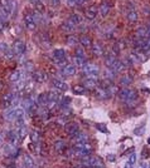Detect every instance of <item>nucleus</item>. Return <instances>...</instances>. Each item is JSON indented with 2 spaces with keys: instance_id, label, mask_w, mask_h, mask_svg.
Instances as JSON below:
<instances>
[{
  "instance_id": "1",
  "label": "nucleus",
  "mask_w": 150,
  "mask_h": 168,
  "mask_svg": "<svg viewBox=\"0 0 150 168\" xmlns=\"http://www.w3.org/2000/svg\"><path fill=\"white\" fill-rule=\"evenodd\" d=\"M119 98L126 103H131L138 99V92L130 88H123L121 90H119Z\"/></svg>"
},
{
  "instance_id": "2",
  "label": "nucleus",
  "mask_w": 150,
  "mask_h": 168,
  "mask_svg": "<svg viewBox=\"0 0 150 168\" xmlns=\"http://www.w3.org/2000/svg\"><path fill=\"white\" fill-rule=\"evenodd\" d=\"M82 70L85 74H87L90 78H97L99 77V73H100V68L94 64V63H88V64H85L82 66Z\"/></svg>"
},
{
  "instance_id": "3",
  "label": "nucleus",
  "mask_w": 150,
  "mask_h": 168,
  "mask_svg": "<svg viewBox=\"0 0 150 168\" xmlns=\"http://www.w3.org/2000/svg\"><path fill=\"white\" fill-rule=\"evenodd\" d=\"M24 24L28 30H36L37 29V21L34 18V13L32 11H25L24 13Z\"/></svg>"
},
{
  "instance_id": "4",
  "label": "nucleus",
  "mask_w": 150,
  "mask_h": 168,
  "mask_svg": "<svg viewBox=\"0 0 150 168\" xmlns=\"http://www.w3.org/2000/svg\"><path fill=\"white\" fill-rule=\"evenodd\" d=\"M126 8H128V9H126V18H128V20H129L130 23H135V21L138 20V18H139L138 10L135 9V7H134L133 3H128Z\"/></svg>"
},
{
  "instance_id": "5",
  "label": "nucleus",
  "mask_w": 150,
  "mask_h": 168,
  "mask_svg": "<svg viewBox=\"0 0 150 168\" xmlns=\"http://www.w3.org/2000/svg\"><path fill=\"white\" fill-rule=\"evenodd\" d=\"M7 141H8L9 144H13V146L18 147L22 139H20V137H19V134H18L17 130H9L7 133Z\"/></svg>"
},
{
  "instance_id": "6",
  "label": "nucleus",
  "mask_w": 150,
  "mask_h": 168,
  "mask_svg": "<svg viewBox=\"0 0 150 168\" xmlns=\"http://www.w3.org/2000/svg\"><path fill=\"white\" fill-rule=\"evenodd\" d=\"M15 102V94L14 93H7L3 95V99H2V104H3V108H9L14 104Z\"/></svg>"
},
{
  "instance_id": "7",
  "label": "nucleus",
  "mask_w": 150,
  "mask_h": 168,
  "mask_svg": "<svg viewBox=\"0 0 150 168\" xmlns=\"http://www.w3.org/2000/svg\"><path fill=\"white\" fill-rule=\"evenodd\" d=\"M99 14V8L96 5H91V7H88L85 9V16L88 19V20H92L97 16Z\"/></svg>"
},
{
  "instance_id": "8",
  "label": "nucleus",
  "mask_w": 150,
  "mask_h": 168,
  "mask_svg": "<svg viewBox=\"0 0 150 168\" xmlns=\"http://www.w3.org/2000/svg\"><path fill=\"white\" fill-rule=\"evenodd\" d=\"M65 130H66V133L68 134V136L73 137L75 134L78 132V124L75 123V122H67L66 125H65Z\"/></svg>"
},
{
  "instance_id": "9",
  "label": "nucleus",
  "mask_w": 150,
  "mask_h": 168,
  "mask_svg": "<svg viewBox=\"0 0 150 168\" xmlns=\"http://www.w3.org/2000/svg\"><path fill=\"white\" fill-rule=\"evenodd\" d=\"M13 50L15 53V55H23L24 52H25V44L23 40H15L14 44H13Z\"/></svg>"
},
{
  "instance_id": "10",
  "label": "nucleus",
  "mask_w": 150,
  "mask_h": 168,
  "mask_svg": "<svg viewBox=\"0 0 150 168\" xmlns=\"http://www.w3.org/2000/svg\"><path fill=\"white\" fill-rule=\"evenodd\" d=\"M33 79H34V82L36 83H44V82H47L48 80V74L47 73H44V72H34L33 73Z\"/></svg>"
},
{
  "instance_id": "11",
  "label": "nucleus",
  "mask_w": 150,
  "mask_h": 168,
  "mask_svg": "<svg viewBox=\"0 0 150 168\" xmlns=\"http://www.w3.org/2000/svg\"><path fill=\"white\" fill-rule=\"evenodd\" d=\"M53 87L58 90V92H65V90H67L68 89V85H67V83L66 82H63V80H61V79H53Z\"/></svg>"
},
{
  "instance_id": "12",
  "label": "nucleus",
  "mask_w": 150,
  "mask_h": 168,
  "mask_svg": "<svg viewBox=\"0 0 150 168\" xmlns=\"http://www.w3.org/2000/svg\"><path fill=\"white\" fill-rule=\"evenodd\" d=\"M54 149H56V152L59 153V154L65 153V152L67 151V144H66V142L62 141V139L56 141V142H54Z\"/></svg>"
},
{
  "instance_id": "13",
  "label": "nucleus",
  "mask_w": 150,
  "mask_h": 168,
  "mask_svg": "<svg viewBox=\"0 0 150 168\" xmlns=\"http://www.w3.org/2000/svg\"><path fill=\"white\" fill-rule=\"evenodd\" d=\"M62 74L66 75V77H72L76 74V68H75V65L72 64H67L66 66H63L62 68Z\"/></svg>"
},
{
  "instance_id": "14",
  "label": "nucleus",
  "mask_w": 150,
  "mask_h": 168,
  "mask_svg": "<svg viewBox=\"0 0 150 168\" xmlns=\"http://www.w3.org/2000/svg\"><path fill=\"white\" fill-rule=\"evenodd\" d=\"M82 85H83L86 89H94V88L97 87V80H96V78H90V77H88L87 79L83 80Z\"/></svg>"
},
{
  "instance_id": "15",
  "label": "nucleus",
  "mask_w": 150,
  "mask_h": 168,
  "mask_svg": "<svg viewBox=\"0 0 150 168\" xmlns=\"http://www.w3.org/2000/svg\"><path fill=\"white\" fill-rule=\"evenodd\" d=\"M110 68L112 69V70H115L116 73H119V72H123L126 66H125V64H124V61L123 60H119V59H116L115 60V63L110 66Z\"/></svg>"
},
{
  "instance_id": "16",
  "label": "nucleus",
  "mask_w": 150,
  "mask_h": 168,
  "mask_svg": "<svg viewBox=\"0 0 150 168\" xmlns=\"http://www.w3.org/2000/svg\"><path fill=\"white\" fill-rule=\"evenodd\" d=\"M66 59V50L65 49H56L53 52V60L54 63L58 61V60H63Z\"/></svg>"
},
{
  "instance_id": "17",
  "label": "nucleus",
  "mask_w": 150,
  "mask_h": 168,
  "mask_svg": "<svg viewBox=\"0 0 150 168\" xmlns=\"http://www.w3.org/2000/svg\"><path fill=\"white\" fill-rule=\"evenodd\" d=\"M48 102H49L48 93H42V94H39V97H38V99H37V103H38L39 107H47Z\"/></svg>"
},
{
  "instance_id": "18",
  "label": "nucleus",
  "mask_w": 150,
  "mask_h": 168,
  "mask_svg": "<svg viewBox=\"0 0 150 168\" xmlns=\"http://www.w3.org/2000/svg\"><path fill=\"white\" fill-rule=\"evenodd\" d=\"M92 53L96 55V57H101V55H104V47L99 43V42H95L94 44H92Z\"/></svg>"
},
{
  "instance_id": "19",
  "label": "nucleus",
  "mask_w": 150,
  "mask_h": 168,
  "mask_svg": "<svg viewBox=\"0 0 150 168\" xmlns=\"http://www.w3.org/2000/svg\"><path fill=\"white\" fill-rule=\"evenodd\" d=\"M76 26H77V25H75V24L68 19V20H66V21L62 24V30H65L66 33H72V31L76 30Z\"/></svg>"
},
{
  "instance_id": "20",
  "label": "nucleus",
  "mask_w": 150,
  "mask_h": 168,
  "mask_svg": "<svg viewBox=\"0 0 150 168\" xmlns=\"http://www.w3.org/2000/svg\"><path fill=\"white\" fill-rule=\"evenodd\" d=\"M22 77H23V74H22V70H20V69H15V70H13V72L10 73V77H9V79H10V82H13V83H17V82H19V80L22 79Z\"/></svg>"
},
{
  "instance_id": "21",
  "label": "nucleus",
  "mask_w": 150,
  "mask_h": 168,
  "mask_svg": "<svg viewBox=\"0 0 150 168\" xmlns=\"http://www.w3.org/2000/svg\"><path fill=\"white\" fill-rule=\"evenodd\" d=\"M110 4L107 3V2H104L101 5H100V9H99V11H100V14H101V16L102 18H105V16H107V14L110 13Z\"/></svg>"
},
{
  "instance_id": "22",
  "label": "nucleus",
  "mask_w": 150,
  "mask_h": 168,
  "mask_svg": "<svg viewBox=\"0 0 150 168\" xmlns=\"http://www.w3.org/2000/svg\"><path fill=\"white\" fill-rule=\"evenodd\" d=\"M73 141L76 142V143H83V142H87L88 141V138H87V136H86V134L85 133H76L75 134V136H73Z\"/></svg>"
},
{
  "instance_id": "23",
  "label": "nucleus",
  "mask_w": 150,
  "mask_h": 168,
  "mask_svg": "<svg viewBox=\"0 0 150 168\" xmlns=\"http://www.w3.org/2000/svg\"><path fill=\"white\" fill-rule=\"evenodd\" d=\"M80 43H81L82 47H85V48L92 47V40H91V38L87 37V35H82V37L80 38Z\"/></svg>"
},
{
  "instance_id": "24",
  "label": "nucleus",
  "mask_w": 150,
  "mask_h": 168,
  "mask_svg": "<svg viewBox=\"0 0 150 168\" xmlns=\"http://www.w3.org/2000/svg\"><path fill=\"white\" fill-rule=\"evenodd\" d=\"M70 103H71V98L70 97H63L61 99V102H59V108L61 109H68Z\"/></svg>"
},
{
  "instance_id": "25",
  "label": "nucleus",
  "mask_w": 150,
  "mask_h": 168,
  "mask_svg": "<svg viewBox=\"0 0 150 168\" xmlns=\"http://www.w3.org/2000/svg\"><path fill=\"white\" fill-rule=\"evenodd\" d=\"M31 139H32V142L36 143V144H38V143L41 142V133H39V130H37V129L32 130V133H31Z\"/></svg>"
},
{
  "instance_id": "26",
  "label": "nucleus",
  "mask_w": 150,
  "mask_h": 168,
  "mask_svg": "<svg viewBox=\"0 0 150 168\" xmlns=\"http://www.w3.org/2000/svg\"><path fill=\"white\" fill-rule=\"evenodd\" d=\"M72 90H73V93H75V94L80 95V94H85L87 89H86L82 84H75V85L72 87Z\"/></svg>"
},
{
  "instance_id": "27",
  "label": "nucleus",
  "mask_w": 150,
  "mask_h": 168,
  "mask_svg": "<svg viewBox=\"0 0 150 168\" xmlns=\"http://www.w3.org/2000/svg\"><path fill=\"white\" fill-rule=\"evenodd\" d=\"M96 97L97 98H100V99H107L109 97H111L109 93H107V90L106 89H104V88H99L97 90H96Z\"/></svg>"
},
{
  "instance_id": "28",
  "label": "nucleus",
  "mask_w": 150,
  "mask_h": 168,
  "mask_svg": "<svg viewBox=\"0 0 150 168\" xmlns=\"http://www.w3.org/2000/svg\"><path fill=\"white\" fill-rule=\"evenodd\" d=\"M24 163H25L27 168H36L34 161H33V158L29 156V154H24Z\"/></svg>"
},
{
  "instance_id": "29",
  "label": "nucleus",
  "mask_w": 150,
  "mask_h": 168,
  "mask_svg": "<svg viewBox=\"0 0 150 168\" xmlns=\"http://www.w3.org/2000/svg\"><path fill=\"white\" fill-rule=\"evenodd\" d=\"M136 37H138V38H143V39H145V38L148 37V28H145V26H140V28L136 30Z\"/></svg>"
},
{
  "instance_id": "30",
  "label": "nucleus",
  "mask_w": 150,
  "mask_h": 168,
  "mask_svg": "<svg viewBox=\"0 0 150 168\" xmlns=\"http://www.w3.org/2000/svg\"><path fill=\"white\" fill-rule=\"evenodd\" d=\"M70 20H71L75 25H80V24L82 23V16H81L80 14H72V15L70 16Z\"/></svg>"
},
{
  "instance_id": "31",
  "label": "nucleus",
  "mask_w": 150,
  "mask_h": 168,
  "mask_svg": "<svg viewBox=\"0 0 150 168\" xmlns=\"http://www.w3.org/2000/svg\"><path fill=\"white\" fill-rule=\"evenodd\" d=\"M104 75H105V78H106V79H110V80H112V79L116 77V72H115V70H112L111 68H110V69L107 68V69L104 72Z\"/></svg>"
},
{
  "instance_id": "32",
  "label": "nucleus",
  "mask_w": 150,
  "mask_h": 168,
  "mask_svg": "<svg viewBox=\"0 0 150 168\" xmlns=\"http://www.w3.org/2000/svg\"><path fill=\"white\" fill-rule=\"evenodd\" d=\"M14 57H15V53H14L13 48H8V49L4 52V58H5L7 60H12Z\"/></svg>"
},
{
  "instance_id": "33",
  "label": "nucleus",
  "mask_w": 150,
  "mask_h": 168,
  "mask_svg": "<svg viewBox=\"0 0 150 168\" xmlns=\"http://www.w3.org/2000/svg\"><path fill=\"white\" fill-rule=\"evenodd\" d=\"M73 64H76L77 66H83L86 64V60L83 57H75L73 58Z\"/></svg>"
},
{
  "instance_id": "34",
  "label": "nucleus",
  "mask_w": 150,
  "mask_h": 168,
  "mask_svg": "<svg viewBox=\"0 0 150 168\" xmlns=\"http://www.w3.org/2000/svg\"><path fill=\"white\" fill-rule=\"evenodd\" d=\"M115 60H116V57H115L114 54H110V55H107V57L105 58V63H106V65L109 66V68L115 63Z\"/></svg>"
},
{
  "instance_id": "35",
  "label": "nucleus",
  "mask_w": 150,
  "mask_h": 168,
  "mask_svg": "<svg viewBox=\"0 0 150 168\" xmlns=\"http://www.w3.org/2000/svg\"><path fill=\"white\" fill-rule=\"evenodd\" d=\"M4 117L7 120H15V109H9Z\"/></svg>"
},
{
  "instance_id": "36",
  "label": "nucleus",
  "mask_w": 150,
  "mask_h": 168,
  "mask_svg": "<svg viewBox=\"0 0 150 168\" xmlns=\"http://www.w3.org/2000/svg\"><path fill=\"white\" fill-rule=\"evenodd\" d=\"M67 44L68 45H76V44H78V38L75 37V35H68L67 37Z\"/></svg>"
},
{
  "instance_id": "37",
  "label": "nucleus",
  "mask_w": 150,
  "mask_h": 168,
  "mask_svg": "<svg viewBox=\"0 0 150 168\" xmlns=\"http://www.w3.org/2000/svg\"><path fill=\"white\" fill-rule=\"evenodd\" d=\"M114 52L115 53H120V52H121L124 48H125V45H124V43L123 42H120V43H116V44H114Z\"/></svg>"
},
{
  "instance_id": "38",
  "label": "nucleus",
  "mask_w": 150,
  "mask_h": 168,
  "mask_svg": "<svg viewBox=\"0 0 150 168\" xmlns=\"http://www.w3.org/2000/svg\"><path fill=\"white\" fill-rule=\"evenodd\" d=\"M24 118V109L23 108H17L15 109V119Z\"/></svg>"
},
{
  "instance_id": "39",
  "label": "nucleus",
  "mask_w": 150,
  "mask_h": 168,
  "mask_svg": "<svg viewBox=\"0 0 150 168\" xmlns=\"http://www.w3.org/2000/svg\"><path fill=\"white\" fill-rule=\"evenodd\" d=\"M17 132H18V134H19L20 139H23V138L27 136V128H25V127H22V128H19V129H17Z\"/></svg>"
},
{
  "instance_id": "40",
  "label": "nucleus",
  "mask_w": 150,
  "mask_h": 168,
  "mask_svg": "<svg viewBox=\"0 0 150 168\" xmlns=\"http://www.w3.org/2000/svg\"><path fill=\"white\" fill-rule=\"evenodd\" d=\"M85 55V50L82 47H77L76 48V57H83Z\"/></svg>"
},
{
  "instance_id": "41",
  "label": "nucleus",
  "mask_w": 150,
  "mask_h": 168,
  "mask_svg": "<svg viewBox=\"0 0 150 168\" xmlns=\"http://www.w3.org/2000/svg\"><path fill=\"white\" fill-rule=\"evenodd\" d=\"M120 83H121L123 85H129V84L131 83V79H130V78H128V77H124V78L120 79Z\"/></svg>"
},
{
  "instance_id": "42",
  "label": "nucleus",
  "mask_w": 150,
  "mask_h": 168,
  "mask_svg": "<svg viewBox=\"0 0 150 168\" xmlns=\"http://www.w3.org/2000/svg\"><path fill=\"white\" fill-rule=\"evenodd\" d=\"M148 50H150V37L146 39L145 45H144V48H143V52H148Z\"/></svg>"
},
{
  "instance_id": "43",
  "label": "nucleus",
  "mask_w": 150,
  "mask_h": 168,
  "mask_svg": "<svg viewBox=\"0 0 150 168\" xmlns=\"http://www.w3.org/2000/svg\"><path fill=\"white\" fill-rule=\"evenodd\" d=\"M25 70L27 72H33V63L32 61H28L25 64Z\"/></svg>"
},
{
  "instance_id": "44",
  "label": "nucleus",
  "mask_w": 150,
  "mask_h": 168,
  "mask_svg": "<svg viewBox=\"0 0 150 168\" xmlns=\"http://www.w3.org/2000/svg\"><path fill=\"white\" fill-rule=\"evenodd\" d=\"M96 128H97L99 130L104 132V133H107V128H106L104 124H96Z\"/></svg>"
},
{
  "instance_id": "45",
  "label": "nucleus",
  "mask_w": 150,
  "mask_h": 168,
  "mask_svg": "<svg viewBox=\"0 0 150 168\" xmlns=\"http://www.w3.org/2000/svg\"><path fill=\"white\" fill-rule=\"evenodd\" d=\"M129 163H131V164H135V163H136V154H135V153H133V154L130 156Z\"/></svg>"
},
{
  "instance_id": "46",
  "label": "nucleus",
  "mask_w": 150,
  "mask_h": 168,
  "mask_svg": "<svg viewBox=\"0 0 150 168\" xmlns=\"http://www.w3.org/2000/svg\"><path fill=\"white\" fill-rule=\"evenodd\" d=\"M67 5L68 7H76V5H78V2L77 0H67Z\"/></svg>"
},
{
  "instance_id": "47",
  "label": "nucleus",
  "mask_w": 150,
  "mask_h": 168,
  "mask_svg": "<svg viewBox=\"0 0 150 168\" xmlns=\"http://www.w3.org/2000/svg\"><path fill=\"white\" fill-rule=\"evenodd\" d=\"M5 139H7V134H4V133L2 132V133H0V144H3Z\"/></svg>"
},
{
  "instance_id": "48",
  "label": "nucleus",
  "mask_w": 150,
  "mask_h": 168,
  "mask_svg": "<svg viewBox=\"0 0 150 168\" xmlns=\"http://www.w3.org/2000/svg\"><path fill=\"white\" fill-rule=\"evenodd\" d=\"M149 154H150L149 149H148V148H144V149H143V158H148Z\"/></svg>"
},
{
  "instance_id": "49",
  "label": "nucleus",
  "mask_w": 150,
  "mask_h": 168,
  "mask_svg": "<svg viewBox=\"0 0 150 168\" xmlns=\"http://www.w3.org/2000/svg\"><path fill=\"white\" fill-rule=\"evenodd\" d=\"M51 3L53 7H59L61 5V0H51Z\"/></svg>"
},
{
  "instance_id": "50",
  "label": "nucleus",
  "mask_w": 150,
  "mask_h": 168,
  "mask_svg": "<svg viewBox=\"0 0 150 168\" xmlns=\"http://www.w3.org/2000/svg\"><path fill=\"white\" fill-rule=\"evenodd\" d=\"M4 30V20L0 19V33H2Z\"/></svg>"
},
{
  "instance_id": "51",
  "label": "nucleus",
  "mask_w": 150,
  "mask_h": 168,
  "mask_svg": "<svg viewBox=\"0 0 150 168\" xmlns=\"http://www.w3.org/2000/svg\"><path fill=\"white\" fill-rule=\"evenodd\" d=\"M31 3H32L33 5H36V4H39V3H42V0H31Z\"/></svg>"
},
{
  "instance_id": "52",
  "label": "nucleus",
  "mask_w": 150,
  "mask_h": 168,
  "mask_svg": "<svg viewBox=\"0 0 150 168\" xmlns=\"http://www.w3.org/2000/svg\"><path fill=\"white\" fill-rule=\"evenodd\" d=\"M4 87H5V84H4V82H3V80H0V92H2V90L4 89Z\"/></svg>"
},
{
  "instance_id": "53",
  "label": "nucleus",
  "mask_w": 150,
  "mask_h": 168,
  "mask_svg": "<svg viewBox=\"0 0 150 168\" xmlns=\"http://www.w3.org/2000/svg\"><path fill=\"white\" fill-rule=\"evenodd\" d=\"M125 168H134V164H131V163L128 162V163L125 164Z\"/></svg>"
},
{
  "instance_id": "54",
  "label": "nucleus",
  "mask_w": 150,
  "mask_h": 168,
  "mask_svg": "<svg viewBox=\"0 0 150 168\" xmlns=\"http://www.w3.org/2000/svg\"><path fill=\"white\" fill-rule=\"evenodd\" d=\"M77 2H78V5H81V4L86 3V2H87V0H77Z\"/></svg>"
},
{
  "instance_id": "55",
  "label": "nucleus",
  "mask_w": 150,
  "mask_h": 168,
  "mask_svg": "<svg viewBox=\"0 0 150 168\" xmlns=\"http://www.w3.org/2000/svg\"><path fill=\"white\" fill-rule=\"evenodd\" d=\"M140 168H148V166H146L145 163H141V166H140Z\"/></svg>"
},
{
  "instance_id": "56",
  "label": "nucleus",
  "mask_w": 150,
  "mask_h": 168,
  "mask_svg": "<svg viewBox=\"0 0 150 168\" xmlns=\"http://www.w3.org/2000/svg\"><path fill=\"white\" fill-rule=\"evenodd\" d=\"M114 159H115L114 156H109V161H114Z\"/></svg>"
},
{
  "instance_id": "57",
  "label": "nucleus",
  "mask_w": 150,
  "mask_h": 168,
  "mask_svg": "<svg viewBox=\"0 0 150 168\" xmlns=\"http://www.w3.org/2000/svg\"><path fill=\"white\" fill-rule=\"evenodd\" d=\"M149 37H150V26L148 28V38H149Z\"/></svg>"
},
{
  "instance_id": "58",
  "label": "nucleus",
  "mask_w": 150,
  "mask_h": 168,
  "mask_svg": "<svg viewBox=\"0 0 150 168\" xmlns=\"http://www.w3.org/2000/svg\"><path fill=\"white\" fill-rule=\"evenodd\" d=\"M148 143H149V144H150V138H149V139H148Z\"/></svg>"
},
{
  "instance_id": "59",
  "label": "nucleus",
  "mask_w": 150,
  "mask_h": 168,
  "mask_svg": "<svg viewBox=\"0 0 150 168\" xmlns=\"http://www.w3.org/2000/svg\"><path fill=\"white\" fill-rule=\"evenodd\" d=\"M149 168H150V167H149Z\"/></svg>"
}]
</instances>
